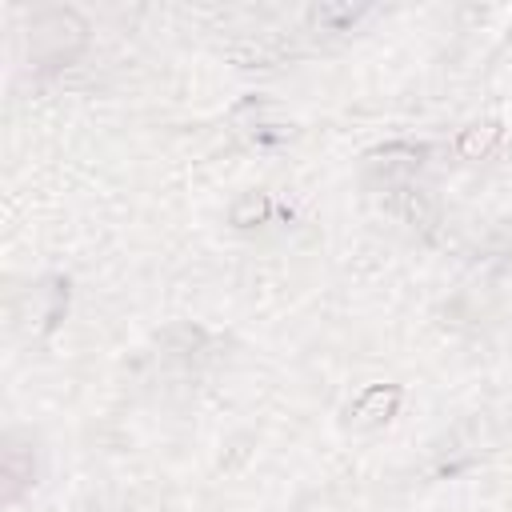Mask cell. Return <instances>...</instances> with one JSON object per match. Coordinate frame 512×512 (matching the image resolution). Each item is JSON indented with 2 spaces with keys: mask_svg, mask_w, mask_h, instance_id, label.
<instances>
[{
  "mask_svg": "<svg viewBox=\"0 0 512 512\" xmlns=\"http://www.w3.org/2000/svg\"><path fill=\"white\" fill-rule=\"evenodd\" d=\"M84 40V20L68 8H48L32 20V52L44 60H60Z\"/></svg>",
  "mask_w": 512,
  "mask_h": 512,
  "instance_id": "cell-1",
  "label": "cell"
},
{
  "mask_svg": "<svg viewBox=\"0 0 512 512\" xmlns=\"http://www.w3.org/2000/svg\"><path fill=\"white\" fill-rule=\"evenodd\" d=\"M396 404H400V388H368V392L356 400V408H352L348 416H352V424L368 428V424H380V420H388Z\"/></svg>",
  "mask_w": 512,
  "mask_h": 512,
  "instance_id": "cell-2",
  "label": "cell"
},
{
  "mask_svg": "<svg viewBox=\"0 0 512 512\" xmlns=\"http://www.w3.org/2000/svg\"><path fill=\"white\" fill-rule=\"evenodd\" d=\"M500 140V128L496 124H472V128H464V136H460V156H468V160H480V156H488L492 152V144Z\"/></svg>",
  "mask_w": 512,
  "mask_h": 512,
  "instance_id": "cell-3",
  "label": "cell"
}]
</instances>
